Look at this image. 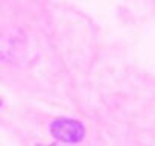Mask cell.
<instances>
[{
	"mask_svg": "<svg viewBox=\"0 0 155 146\" xmlns=\"http://www.w3.org/2000/svg\"><path fill=\"white\" fill-rule=\"evenodd\" d=\"M50 132L56 140L65 141V143H76L82 140L85 129L81 122L73 119H56L50 125Z\"/></svg>",
	"mask_w": 155,
	"mask_h": 146,
	"instance_id": "cell-1",
	"label": "cell"
}]
</instances>
